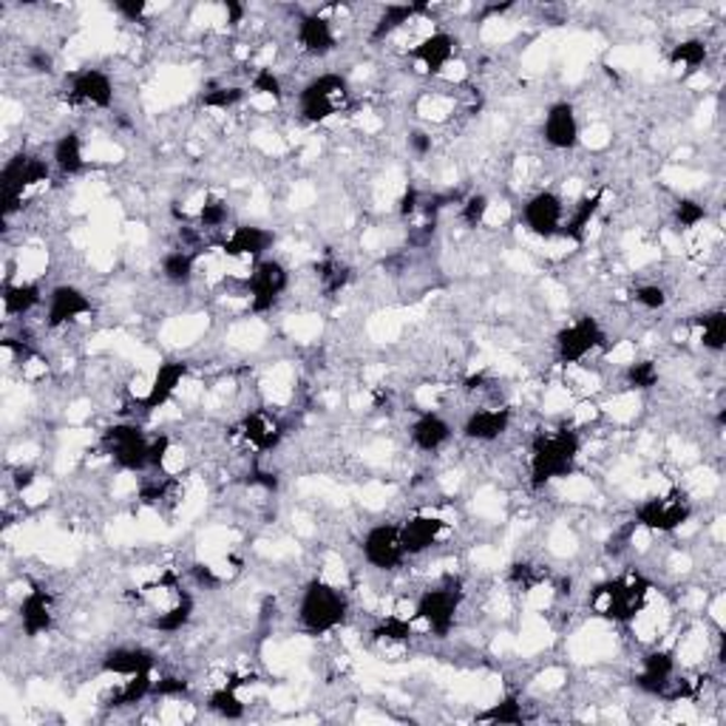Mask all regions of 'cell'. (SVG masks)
Wrapping results in <instances>:
<instances>
[{
  "instance_id": "obj_1",
  "label": "cell",
  "mask_w": 726,
  "mask_h": 726,
  "mask_svg": "<svg viewBox=\"0 0 726 726\" xmlns=\"http://www.w3.org/2000/svg\"><path fill=\"white\" fill-rule=\"evenodd\" d=\"M579 454H582V434L570 426L537 434L531 443V460H528L533 489H547L551 482L574 475Z\"/></svg>"
},
{
  "instance_id": "obj_2",
  "label": "cell",
  "mask_w": 726,
  "mask_h": 726,
  "mask_svg": "<svg viewBox=\"0 0 726 726\" xmlns=\"http://www.w3.org/2000/svg\"><path fill=\"white\" fill-rule=\"evenodd\" d=\"M349 618V596L332 582L316 576L302 588V596L295 604V622L298 630L307 636H327L339 630Z\"/></svg>"
},
{
  "instance_id": "obj_3",
  "label": "cell",
  "mask_w": 726,
  "mask_h": 726,
  "mask_svg": "<svg viewBox=\"0 0 726 726\" xmlns=\"http://www.w3.org/2000/svg\"><path fill=\"white\" fill-rule=\"evenodd\" d=\"M650 590L653 588H650L644 576H616V579H607V582L596 585L593 593H590L588 604L596 616L607 618V622H618V625H627V622H633V618L648 607Z\"/></svg>"
},
{
  "instance_id": "obj_4",
  "label": "cell",
  "mask_w": 726,
  "mask_h": 726,
  "mask_svg": "<svg viewBox=\"0 0 726 726\" xmlns=\"http://www.w3.org/2000/svg\"><path fill=\"white\" fill-rule=\"evenodd\" d=\"M51 176V162L29 151H17L15 157L7 159L3 173H0V205H3V219L15 217L23 205V196L32 187L44 185Z\"/></svg>"
},
{
  "instance_id": "obj_5",
  "label": "cell",
  "mask_w": 726,
  "mask_h": 726,
  "mask_svg": "<svg viewBox=\"0 0 726 726\" xmlns=\"http://www.w3.org/2000/svg\"><path fill=\"white\" fill-rule=\"evenodd\" d=\"M349 102V83L341 74H316L298 91V116L309 125H321L344 111Z\"/></svg>"
},
{
  "instance_id": "obj_6",
  "label": "cell",
  "mask_w": 726,
  "mask_h": 726,
  "mask_svg": "<svg viewBox=\"0 0 726 726\" xmlns=\"http://www.w3.org/2000/svg\"><path fill=\"white\" fill-rule=\"evenodd\" d=\"M290 290V267L281 259H267L256 261L250 270V275L245 279V293H247V307H250L253 316H267L279 307V302L284 298V293Z\"/></svg>"
},
{
  "instance_id": "obj_7",
  "label": "cell",
  "mask_w": 726,
  "mask_h": 726,
  "mask_svg": "<svg viewBox=\"0 0 726 726\" xmlns=\"http://www.w3.org/2000/svg\"><path fill=\"white\" fill-rule=\"evenodd\" d=\"M692 519V500L684 491L669 489L664 494L648 496L636 508L633 526L653 533H676Z\"/></svg>"
},
{
  "instance_id": "obj_8",
  "label": "cell",
  "mask_w": 726,
  "mask_h": 726,
  "mask_svg": "<svg viewBox=\"0 0 726 726\" xmlns=\"http://www.w3.org/2000/svg\"><path fill=\"white\" fill-rule=\"evenodd\" d=\"M151 440L137 423H114L100 438L102 452L123 471H148L151 468Z\"/></svg>"
},
{
  "instance_id": "obj_9",
  "label": "cell",
  "mask_w": 726,
  "mask_h": 726,
  "mask_svg": "<svg viewBox=\"0 0 726 726\" xmlns=\"http://www.w3.org/2000/svg\"><path fill=\"white\" fill-rule=\"evenodd\" d=\"M463 607V590L454 582L426 588L415 602V618L423 622L426 630L438 639H446L457 625V613Z\"/></svg>"
},
{
  "instance_id": "obj_10",
  "label": "cell",
  "mask_w": 726,
  "mask_h": 726,
  "mask_svg": "<svg viewBox=\"0 0 726 726\" xmlns=\"http://www.w3.org/2000/svg\"><path fill=\"white\" fill-rule=\"evenodd\" d=\"M607 344V332L593 316H582L562 327L554 339V353L562 367H579L585 358Z\"/></svg>"
},
{
  "instance_id": "obj_11",
  "label": "cell",
  "mask_w": 726,
  "mask_h": 726,
  "mask_svg": "<svg viewBox=\"0 0 726 726\" xmlns=\"http://www.w3.org/2000/svg\"><path fill=\"white\" fill-rule=\"evenodd\" d=\"M114 79L102 69H79L65 79V102L74 109L109 111L114 106Z\"/></svg>"
},
{
  "instance_id": "obj_12",
  "label": "cell",
  "mask_w": 726,
  "mask_h": 726,
  "mask_svg": "<svg viewBox=\"0 0 726 726\" xmlns=\"http://www.w3.org/2000/svg\"><path fill=\"white\" fill-rule=\"evenodd\" d=\"M565 213H568V205H565V196L559 190H551V187H542L533 196H528L526 205H522V224L526 231L533 233L537 238H559L562 224H565Z\"/></svg>"
},
{
  "instance_id": "obj_13",
  "label": "cell",
  "mask_w": 726,
  "mask_h": 726,
  "mask_svg": "<svg viewBox=\"0 0 726 726\" xmlns=\"http://www.w3.org/2000/svg\"><path fill=\"white\" fill-rule=\"evenodd\" d=\"M360 556L369 568L383 570V574L401 568L403 562L409 559L406 547H403L401 522H378L369 528L360 540Z\"/></svg>"
},
{
  "instance_id": "obj_14",
  "label": "cell",
  "mask_w": 726,
  "mask_h": 726,
  "mask_svg": "<svg viewBox=\"0 0 726 726\" xmlns=\"http://www.w3.org/2000/svg\"><path fill=\"white\" fill-rule=\"evenodd\" d=\"M46 327L49 330H63L74 324L79 318L91 316V295L79 290L77 284H58L46 293Z\"/></svg>"
},
{
  "instance_id": "obj_15",
  "label": "cell",
  "mask_w": 726,
  "mask_h": 726,
  "mask_svg": "<svg viewBox=\"0 0 726 726\" xmlns=\"http://www.w3.org/2000/svg\"><path fill=\"white\" fill-rule=\"evenodd\" d=\"M275 245V231L270 227H261V224H233L227 236L219 242V250L227 256V259H247V261H261L270 256Z\"/></svg>"
},
{
  "instance_id": "obj_16",
  "label": "cell",
  "mask_w": 726,
  "mask_h": 726,
  "mask_svg": "<svg viewBox=\"0 0 726 726\" xmlns=\"http://www.w3.org/2000/svg\"><path fill=\"white\" fill-rule=\"evenodd\" d=\"M542 139H545L551 151H574L576 145L582 143V125H579V114H576L574 102L559 100L545 111Z\"/></svg>"
},
{
  "instance_id": "obj_17",
  "label": "cell",
  "mask_w": 726,
  "mask_h": 726,
  "mask_svg": "<svg viewBox=\"0 0 726 726\" xmlns=\"http://www.w3.org/2000/svg\"><path fill=\"white\" fill-rule=\"evenodd\" d=\"M454 58H457V37L446 29H432L409 51L411 63H418L420 72L429 77H440Z\"/></svg>"
},
{
  "instance_id": "obj_18",
  "label": "cell",
  "mask_w": 726,
  "mask_h": 726,
  "mask_svg": "<svg viewBox=\"0 0 726 726\" xmlns=\"http://www.w3.org/2000/svg\"><path fill=\"white\" fill-rule=\"evenodd\" d=\"M295 44L307 58H330L339 49V35L324 12H307L295 23Z\"/></svg>"
},
{
  "instance_id": "obj_19",
  "label": "cell",
  "mask_w": 726,
  "mask_h": 726,
  "mask_svg": "<svg viewBox=\"0 0 726 726\" xmlns=\"http://www.w3.org/2000/svg\"><path fill=\"white\" fill-rule=\"evenodd\" d=\"M401 537L409 559L411 556H423L446 540L448 522L443 517H434V514H411L409 519L401 522Z\"/></svg>"
},
{
  "instance_id": "obj_20",
  "label": "cell",
  "mask_w": 726,
  "mask_h": 726,
  "mask_svg": "<svg viewBox=\"0 0 726 726\" xmlns=\"http://www.w3.org/2000/svg\"><path fill=\"white\" fill-rule=\"evenodd\" d=\"M187 372H190V367H187L185 360H165V364H159L157 372H153L151 383H148V389H145L143 401H139V406H143V411H159L165 409L168 403L176 397V392L182 389V383H185Z\"/></svg>"
},
{
  "instance_id": "obj_21",
  "label": "cell",
  "mask_w": 726,
  "mask_h": 726,
  "mask_svg": "<svg viewBox=\"0 0 726 726\" xmlns=\"http://www.w3.org/2000/svg\"><path fill=\"white\" fill-rule=\"evenodd\" d=\"M678 678V662L676 653L669 650L655 648L650 650L639 664V673H636V687L648 696L664 698V692L669 690V684Z\"/></svg>"
},
{
  "instance_id": "obj_22",
  "label": "cell",
  "mask_w": 726,
  "mask_h": 726,
  "mask_svg": "<svg viewBox=\"0 0 726 726\" xmlns=\"http://www.w3.org/2000/svg\"><path fill=\"white\" fill-rule=\"evenodd\" d=\"M510 420H514V415H510L508 406H485V409L468 411L460 432L463 438L471 440V443L489 446V443H496V440L508 432Z\"/></svg>"
},
{
  "instance_id": "obj_23",
  "label": "cell",
  "mask_w": 726,
  "mask_h": 726,
  "mask_svg": "<svg viewBox=\"0 0 726 726\" xmlns=\"http://www.w3.org/2000/svg\"><path fill=\"white\" fill-rule=\"evenodd\" d=\"M17 622H21V633L26 639H40L54 627V599L46 588L26 590L17 607Z\"/></svg>"
},
{
  "instance_id": "obj_24",
  "label": "cell",
  "mask_w": 726,
  "mask_h": 726,
  "mask_svg": "<svg viewBox=\"0 0 726 726\" xmlns=\"http://www.w3.org/2000/svg\"><path fill=\"white\" fill-rule=\"evenodd\" d=\"M100 667L106 676L116 678L145 676V673H153V667H157V655L148 648H143V644H120V648H111L109 653L102 655Z\"/></svg>"
},
{
  "instance_id": "obj_25",
  "label": "cell",
  "mask_w": 726,
  "mask_h": 726,
  "mask_svg": "<svg viewBox=\"0 0 726 726\" xmlns=\"http://www.w3.org/2000/svg\"><path fill=\"white\" fill-rule=\"evenodd\" d=\"M242 438L250 443V448L267 454L281 446V440H284V423H281L279 415H273L270 409H253L242 418Z\"/></svg>"
},
{
  "instance_id": "obj_26",
  "label": "cell",
  "mask_w": 726,
  "mask_h": 726,
  "mask_svg": "<svg viewBox=\"0 0 726 726\" xmlns=\"http://www.w3.org/2000/svg\"><path fill=\"white\" fill-rule=\"evenodd\" d=\"M452 434H454L452 423H448L440 411H420L418 418L411 420L409 426L411 446L423 454H434L440 452V448H446Z\"/></svg>"
},
{
  "instance_id": "obj_27",
  "label": "cell",
  "mask_w": 726,
  "mask_h": 726,
  "mask_svg": "<svg viewBox=\"0 0 726 726\" xmlns=\"http://www.w3.org/2000/svg\"><path fill=\"white\" fill-rule=\"evenodd\" d=\"M426 12H429V7H423V3H389L386 9H381V15L374 17L369 40H372V44H383V40L395 37L397 32L406 29L409 23H415L420 15H426Z\"/></svg>"
},
{
  "instance_id": "obj_28",
  "label": "cell",
  "mask_w": 726,
  "mask_h": 726,
  "mask_svg": "<svg viewBox=\"0 0 726 726\" xmlns=\"http://www.w3.org/2000/svg\"><path fill=\"white\" fill-rule=\"evenodd\" d=\"M3 316L7 318H26L35 312L40 304H46V295L37 281H3Z\"/></svg>"
},
{
  "instance_id": "obj_29",
  "label": "cell",
  "mask_w": 726,
  "mask_h": 726,
  "mask_svg": "<svg viewBox=\"0 0 726 726\" xmlns=\"http://www.w3.org/2000/svg\"><path fill=\"white\" fill-rule=\"evenodd\" d=\"M49 162L63 176H77V173L86 171V143H83L77 131H65V134L54 139Z\"/></svg>"
},
{
  "instance_id": "obj_30",
  "label": "cell",
  "mask_w": 726,
  "mask_h": 726,
  "mask_svg": "<svg viewBox=\"0 0 726 726\" xmlns=\"http://www.w3.org/2000/svg\"><path fill=\"white\" fill-rule=\"evenodd\" d=\"M602 201H604L602 190H593V194H585L582 199L568 205V213H565V224H562L559 238L582 242L588 227L593 224V219L599 217V210H602Z\"/></svg>"
},
{
  "instance_id": "obj_31",
  "label": "cell",
  "mask_w": 726,
  "mask_h": 726,
  "mask_svg": "<svg viewBox=\"0 0 726 726\" xmlns=\"http://www.w3.org/2000/svg\"><path fill=\"white\" fill-rule=\"evenodd\" d=\"M196 264L199 256L190 253L187 247H173L159 261V275L171 284V287H187L196 279Z\"/></svg>"
},
{
  "instance_id": "obj_32",
  "label": "cell",
  "mask_w": 726,
  "mask_h": 726,
  "mask_svg": "<svg viewBox=\"0 0 726 726\" xmlns=\"http://www.w3.org/2000/svg\"><path fill=\"white\" fill-rule=\"evenodd\" d=\"M194 611H196L194 596H190L187 590H182L180 596L173 599L165 611L153 613L151 630H157V633H180L182 627H187V622L194 618Z\"/></svg>"
},
{
  "instance_id": "obj_33",
  "label": "cell",
  "mask_w": 726,
  "mask_h": 726,
  "mask_svg": "<svg viewBox=\"0 0 726 726\" xmlns=\"http://www.w3.org/2000/svg\"><path fill=\"white\" fill-rule=\"evenodd\" d=\"M706 58H710V46H706L701 37H690V40H681V44L673 46V51H669V65H673L681 77H692V74L704 69Z\"/></svg>"
},
{
  "instance_id": "obj_34",
  "label": "cell",
  "mask_w": 726,
  "mask_h": 726,
  "mask_svg": "<svg viewBox=\"0 0 726 726\" xmlns=\"http://www.w3.org/2000/svg\"><path fill=\"white\" fill-rule=\"evenodd\" d=\"M698 341L706 353H724L726 346V312L724 309H710L696 321Z\"/></svg>"
},
{
  "instance_id": "obj_35",
  "label": "cell",
  "mask_w": 726,
  "mask_h": 726,
  "mask_svg": "<svg viewBox=\"0 0 726 726\" xmlns=\"http://www.w3.org/2000/svg\"><path fill=\"white\" fill-rule=\"evenodd\" d=\"M415 636V627H411V618H403L397 613L381 618L378 625L372 627V639L378 644H386V648H397V644H406Z\"/></svg>"
},
{
  "instance_id": "obj_36",
  "label": "cell",
  "mask_w": 726,
  "mask_h": 726,
  "mask_svg": "<svg viewBox=\"0 0 726 726\" xmlns=\"http://www.w3.org/2000/svg\"><path fill=\"white\" fill-rule=\"evenodd\" d=\"M208 710L213 712V715H219V718H224V721L245 718V701L238 698V692H236V687H233V684H224V687H219V690L210 692Z\"/></svg>"
},
{
  "instance_id": "obj_37",
  "label": "cell",
  "mask_w": 726,
  "mask_h": 726,
  "mask_svg": "<svg viewBox=\"0 0 726 726\" xmlns=\"http://www.w3.org/2000/svg\"><path fill=\"white\" fill-rule=\"evenodd\" d=\"M662 381V369L653 358H639L625 364V383L636 392H648V389L659 386Z\"/></svg>"
},
{
  "instance_id": "obj_38",
  "label": "cell",
  "mask_w": 726,
  "mask_h": 726,
  "mask_svg": "<svg viewBox=\"0 0 726 726\" xmlns=\"http://www.w3.org/2000/svg\"><path fill=\"white\" fill-rule=\"evenodd\" d=\"M196 219H199L201 231H222L224 224L231 222V205L222 196H205Z\"/></svg>"
},
{
  "instance_id": "obj_39",
  "label": "cell",
  "mask_w": 726,
  "mask_h": 726,
  "mask_svg": "<svg viewBox=\"0 0 726 726\" xmlns=\"http://www.w3.org/2000/svg\"><path fill=\"white\" fill-rule=\"evenodd\" d=\"M706 205L698 199H678L673 205V222H676L678 231H696L706 222Z\"/></svg>"
},
{
  "instance_id": "obj_40",
  "label": "cell",
  "mask_w": 726,
  "mask_h": 726,
  "mask_svg": "<svg viewBox=\"0 0 726 726\" xmlns=\"http://www.w3.org/2000/svg\"><path fill=\"white\" fill-rule=\"evenodd\" d=\"M477 721H482V724H522V721H526V712H522V704H519L517 698H505L500 704L480 712Z\"/></svg>"
},
{
  "instance_id": "obj_41",
  "label": "cell",
  "mask_w": 726,
  "mask_h": 726,
  "mask_svg": "<svg viewBox=\"0 0 726 726\" xmlns=\"http://www.w3.org/2000/svg\"><path fill=\"white\" fill-rule=\"evenodd\" d=\"M245 97H247L245 88L219 86V88H210L208 94H201V106H205V109H213V111H231V109H236L238 102H245Z\"/></svg>"
},
{
  "instance_id": "obj_42",
  "label": "cell",
  "mask_w": 726,
  "mask_h": 726,
  "mask_svg": "<svg viewBox=\"0 0 726 726\" xmlns=\"http://www.w3.org/2000/svg\"><path fill=\"white\" fill-rule=\"evenodd\" d=\"M491 210V199L485 194H471L468 199H463L460 205V222L466 224V227H480L482 222H485V217H489Z\"/></svg>"
},
{
  "instance_id": "obj_43",
  "label": "cell",
  "mask_w": 726,
  "mask_h": 726,
  "mask_svg": "<svg viewBox=\"0 0 726 726\" xmlns=\"http://www.w3.org/2000/svg\"><path fill=\"white\" fill-rule=\"evenodd\" d=\"M250 91L259 94V97H273V100H281L284 97V86H281V77L273 72V69H256L250 77Z\"/></svg>"
},
{
  "instance_id": "obj_44",
  "label": "cell",
  "mask_w": 726,
  "mask_h": 726,
  "mask_svg": "<svg viewBox=\"0 0 726 726\" xmlns=\"http://www.w3.org/2000/svg\"><path fill=\"white\" fill-rule=\"evenodd\" d=\"M633 302L639 304L641 309H648V312H659V309L667 307L669 295L662 284H641V287H636Z\"/></svg>"
},
{
  "instance_id": "obj_45",
  "label": "cell",
  "mask_w": 726,
  "mask_h": 726,
  "mask_svg": "<svg viewBox=\"0 0 726 726\" xmlns=\"http://www.w3.org/2000/svg\"><path fill=\"white\" fill-rule=\"evenodd\" d=\"M406 148H409V151H411V157L426 159V157H429V153H432V148H434L432 134H429V131H423V128H411L409 134H406Z\"/></svg>"
},
{
  "instance_id": "obj_46",
  "label": "cell",
  "mask_w": 726,
  "mask_h": 726,
  "mask_svg": "<svg viewBox=\"0 0 726 726\" xmlns=\"http://www.w3.org/2000/svg\"><path fill=\"white\" fill-rule=\"evenodd\" d=\"M114 12L131 23H143L145 15L151 12V7H148V3H139V0H125V3H114Z\"/></svg>"
},
{
  "instance_id": "obj_47",
  "label": "cell",
  "mask_w": 726,
  "mask_h": 726,
  "mask_svg": "<svg viewBox=\"0 0 726 726\" xmlns=\"http://www.w3.org/2000/svg\"><path fill=\"white\" fill-rule=\"evenodd\" d=\"M397 205H401V208H397V210H401V217L411 219L420 210V194L415 190V187H409V190L401 196V201H397Z\"/></svg>"
},
{
  "instance_id": "obj_48",
  "label": "cell",
  "mask_w": 726,
  "mask_h": 726,
  "mask_svg": "<svg viewBox=\"0 0 726 726\" xmlns=\"http://www.w3.org/2000/svg\"><path fill=\"white\" fill-rule=\"evenodd\" d=\"M35 480H37V475H35V468H17L15 471V489L17 491H26V489H32V485H35Z\"/></svg>"
},
{
  "instance_id": "obj_49",
  "label": "cell",
  "mask_w": 726,
  "mask_h": 726,
  "mask_svg": "<svg viewBox=\"0 0 726 726\" xmlns=\"http://www.w3.org/2000/svg\"><path fill=\"white\" fill-rule=\"evenodd\" d=\"M3 349H7V355H12V353H15V349H17V346H15V341H12V339H7V341H3ZM32 358V353H29V349H26V346H21V360H29Z\"/></svg>"
}]
</instances>
